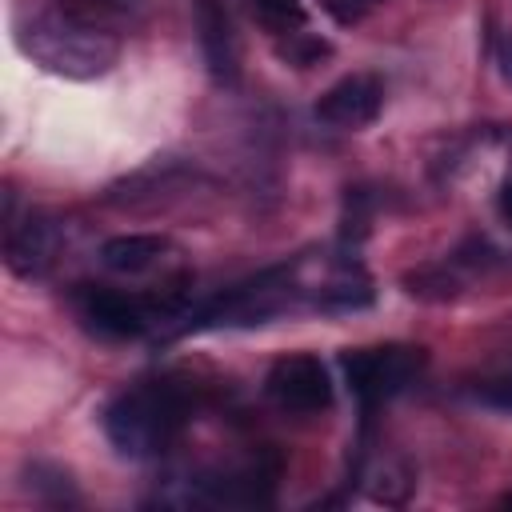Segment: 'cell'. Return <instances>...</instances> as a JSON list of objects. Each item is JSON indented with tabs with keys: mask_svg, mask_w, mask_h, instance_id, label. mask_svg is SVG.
Listing matches in <instances>:
<instances>
[{
	"mask_svg": "<svg viewBox=\"0 0 512 512\" xmlns=\"http://www.w3.org/2000/svg\"><path fill=\"white\" fill-rule=\"evenodd\" d=\"M268 396L284 412H324L332 408V380L316 356H284L264 380Z\"/></svg>",
	"mask_w": 512,
	"mask_h": 512,
	"instance_id": "4",
	"label": "cell"
},
{
	"mask_svg": "<svg viewBox=\"0 0 512 512\" xmlns=\"http://www.w3.org/2000/svg\"><path fill=\"white\" fill-rule=\"evenodd\" d=\"M48 252H52V228L44 220H24V228H12L8 232V264L20 272V276H32L48 264Z\"/></svg>",
	"mask_w": 512,
	"mask_h": 512,
	"instance_id": "8",
	"label": "cell"
},
{
	"mask_svg": "<svg viewBox=\"0 0 512 512\" xmlns=\"http://www.w3.org/2000/svg\"><path fill=\"white\" fill-rule=\"evenodd\" d=\"M476 396L484 404H496V408H512V380H484L476 388Z\"/></svg>",
	"mask_w": 512,
	"mask_h": 512,
	"instance_id": "13",
	"label": "cell"
},
{
	"mask_svg": "<svg viewBox=\"0 0 512 512\" xmlns=\"http://www.w3.org/2000/svg\"><path fill=\"white\" fill-rule=\"evenodd\" d=\"M164 252V240L160 236H144V232H128V236H112L104 248H100V260L112 268V272H144L160 260Z\"/></svg>",
	"mask_w": 512,
	"mask_h": 512,
	"instance_id": "9",
	"label": "cell"
},
{
	"mask_svg": "<svg viewBox=\"0 0 512 512\" xmlns=\"http://www.w3.org/2000/svg\"><path fill=\"white\" fill-rule=\"evenodd\" d=\"M496 204H500V216H504V220L512 224V180H508V184L500 188V200H496Z\"/></svg>",
	"mask_w": 512,
	"mask_h": 512,
	"instance_id": "15",
	"label": "cell"
},
{
	"mask_svg": "<svg viewBox=\"0 0 512 512\" xmlns=\"http://www.w3.org/2000/svg\"><path fill=\"white\" fill-rule=\"evenodd\" d=\"M196 28H200V48H204L208 72L216 80H236V40H232L228 16L216 0H196Z\"/></svg>",
	"mask_w": 512,
	"mask_h": 512,
	"instance_id": "7",
	"label": "cell"
},
{
	"mask_svg": "<svg viewBox=\"0 0 512 512\" xmlns=\"http://www.w3.org/2000/svg\"><path fill=\"white\" fill-rule=\"evenodd\" d=\"M80 312L104 336H140L152 324V312L144 308V300L116 288H88L80 296Z\"/></svg>",
	"mask_w": 512,
	"mask_h": 512,
	"instance_id": "6",
	"label": "cell"
},
{
	"mask_svg": "<svg viewBox=\"0 0 512 512\" xmlns=\"http://www.w3.org/2000/svg\"><path fill=\"white\" fill-rule=\"evenodd\" d=\"M376 4H380V0H324V8H328L340 24H356V20H364Z\"/></svg>",
	"mask_w": 512,
	"mask_h": 512,
	"instance_id": "12",
	"label": "cell"
},
{
	"mask_svg": "<svg viewBox=\"0 0 512 512\" xmlns=\"http://www.w3.org/2000/svg\"><path fill=\"white\" fill-rule=\"evenodd\" d=\"M332 48L324 44V40H316V36H304V32H292L288 36V44L280 48V56L284 60H292V64H300V68H308V64H316L320 56H328Z\"/></svg>",
	"mask_w": 512,
	"mask_h": 512,
	"instance_id": "11",
	"label": "cell"
},
{
	"mask_svg": "<svg viewBox=\"0 0 512 512\" xmlns=\"http://www.w3.org/2000/svg\"><path fill=\"white\" fill-rule=\"evenodd\" d=\"M244 4L272 32H288L292 36V32H300L308 24V8L300 0H244Z\"/></svg>",
	"mask_w": 512,
	"mask_h": 512,
	"instance_id": "10",
	"label": "cell"
},
{
	"mask_svg": "<svg viewBox=\"0 0 512 512\" xmlns=\"http://www.w3.org/2000/svg\"><path fill=\"white\" fill-rule=\"evenodd\" d=\"M380 104H384V84L368 72H352L316 100V120L340 132H356L380 116Z\"/></svg>",
	"mask_w": 512,
	"mask_h": 512,
	"instance_id": "5",
	"label": "cell"
},
{
	"mask_svg": "<svg viewBox=\"0 0 512 512\" xmlns=\"http://www.w3.org/2000/svg\"><path fill=\"white\" fill-rule=\"evenodd\" d=\"M424 364V352L420 348H400V344H388V348H356V352H344L340 356V368L348 376V388L352 396L372 408L388 396H396Z\"/></svg>",
	"mask_w": 512,
	"mask_h": 512,
	"instance_id": "3",
	"label": "cell"
},
{
	"mask_svg": "<svg viewBox=\"0 0 512 512\" xmlns=\"http://www.w3.org/2000/svg\"><path fill=\"white\" fill-rule=\"evenodd\" d=\"M504 504H512V496H504Z\"/></svg>",
	"mask_w": 512,
	"mask_h": 512,
	"instance_id": "16",
	"label": "cell"
},
{
	"mask_svg": "<svg viewBox=\"0 0 512 512\" xmlns=\"http://www.w3.org/2000/svg\"><path fill=\"white\" fill-rule=\"evenodd\" d=\"M24 48L52 72L64 76H100L116 56V36L100 24H88L56 4L24 28Z\"/></svg>",
	"mask_w": 512,
	"mask_h": 512,
	"instance_id": "2",
	"label": "cell"
},
{
	"mask_svg": "<svg viewBox=\"0 0 512 512\" xmlns=\"http://www.w3.org/2000/svg\"><path fill=\"white\" fill-rule=\"evenodd\" d=\"M184 424V396L172 384H140L104 408V436L128 460L164 452Z\"/></svg>",
	"mask_w": 512,
	"mask_h": 512,
	"instance_id": "1",
	"label": "cell"
},
{
	"mask_svg": "<svg viewBox=\"0 0 512 512\" xmlns=\"http://www.w3.org/2000/svg\"><path fill=\"white\" fill-rule=\"evenodd\" d=\"M500 68H504V76L512 80V36L500 40Z\"/></svg>",
	"mask_w": 512,
	"mask_h": 512,
	"instance_id": "14",
	"label": "cell"
}]
</instances>
